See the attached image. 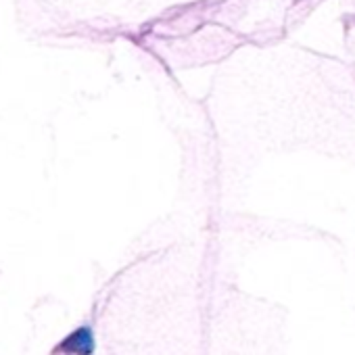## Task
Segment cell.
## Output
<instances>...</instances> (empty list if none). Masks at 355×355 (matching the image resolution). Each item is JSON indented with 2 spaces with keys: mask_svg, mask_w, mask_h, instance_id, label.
Masks as SVG:
<instances>
[{
  "mask_svg": "<svg viewBox=\"0 0 355 355\" xmlns=\"http://www.w3.org/2000/svg\"><path fill=\"white\" fill-rule=\"evenodd\" d=\"M92 351H94V334L90 326H80L69 336H65L57 347V353H65V355H92Z\"/></svg>",
  "mask_w": 355,
  "mask_h": 355,
  "instance_id": "obj_1",
  "label": "cell"
}]
</instances>
